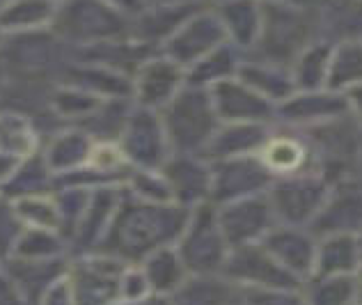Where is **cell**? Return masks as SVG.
<instances>
[{"label": "cell", "mask_w": 362, "mask_h": 305, "mask_svg": "<svg viewBox=\"0 0 362 305\" xmlns=\"http://www.w3.org/2000/svg\"><path fill=\"white\" fill-rule=\"evenodd\" d=\"M179 255L190 275H221L230 255V243L218 223V209L199 205L190 214L186 230L181 234Z\"/></svg>", "instance_id": "1"}, {"label": "cell", "mask_w": 362, "mask_h": 305, "mask_svg": "<svg viewBox=\"0 0 362 305\" xmlns=\"http://www.w3.org/2000/svg\"><path fill=\"white\" fill-rule=\"evenodd\" d=\"M328 179L319 173H296L287 177L273 179V184L266 190L275 221L280 225L305 227L314 221L319 209L330 195Z\"/></svg>", "instance_id": "2"}, {"label": "cell", "mask_w": 362, "mask_h": 305, "mask_svg": "<svg viewBox=\"0 0 362 305\" xmlns=\"http://www.w3.org/2000/svg\"><path fill=\"white\" fill-rule=\"evenodd\" d=\"M221 275L241 289H300L303 282L284 271L271 253L257 243L230 248Z\"/></svg>", "instance_id": "3"}, {"label": "cell", "mask_w": 362, "mask_h": 305, "mask_svg": "<svg viewBox=\"0 0 362 305\" xmlns=\"http://www.w3.org/2000/svg\"><path fill=\"white\" fill-rule=\"evenodd\" d=\"M221 127L209 88L190 90L175 99L168 120V138L184 149H206L209 140Z\"/></svg>", "instance_id": "4"}, {"label": "cell", "mask_w": 362, "mask_h": 305, "mask_svg": "<svg viewBox=\"0 0 362 305\" xmlns=\"http://www.w3.org/2000/svg\"><path fill=\"white\" fill-rule=\"evenodd\" d=\"M218 223H221V230L230 248L262 241L278 225L266 193L221 205V209H218Z\"/></svg>", "instance_id": "5"}, {"label": "cell", "mask_w": 362, "mask_h": 305, "mask_svg": "<svg viewBox=\"0 0 362 305\" xmlns=\"http://www.w3.org/2000/svg\"><path fill=\"white\" fill-rule=\"evenodd\" d=\"M273 179L275 177L266 170L257 154L223 159L216 161V168L211 170V197L225 205L241 197L259 195L269 190Z\"/></svg>", "instance_id": "6"}, {"label": "cell", "mask_w": 362, "mask_h": 305, "mask_svg": "<svg viewBox=\"0 0 362 305\" xmlns=\"http://www.w3.org/2000/svg\"><path fill=\"white\" fill-rule=\"evenodd\" d=\"M216 115L221 124H241L255 122L266 124L275 115V103H271L259 92H255L250 85L241 79H227L209 88Z\"/></svg>", "instance_id": "7"}, {"label": "cell", "mask_w": 362, "mask_h": 305, "mask_svg": "<svg viewBox=\"0 0 362 305\" xmlns=\"http://www.w3.org/2000/svg\"><path fill=\"white\" fill-rule=\"evenodd\" d=\"M317 236L305 227L293 225H275L273 230L262 239V246L271 253L284 271L296 275L305 282L314 273V262H317Z\"/></svg>", "instance_id": "8"}, {"label": "cell", "mask_w": 362, "mask_h": 305, "mask_svg": "<svg viewBox=\"0 0 362 305\" xmlns=\"http://www.w3.org/2000/svg\"><path fill=\"white\" fill-rule=\"evenodd\" d=\"M349 101L346 94L332 90H296L289 99L275 106V115L289 124H330L346 117Z\"/></svg>", "instance_id": "9"}, {"label": "cell", "mask_w": 362, "mask_h": 305, "mask_svg": "<svg viewBox=\"0 0 362 305\" xmlns=\"http://www.w3.org/2000/svg\"><path fill=\"white\" fill-rule=\"evenodd\" d=\"M362 230V193L358 188L330 190L326 202L310 223V232L321 239L328 234H358Z\"/></svg>", "instance_id": "10"}, {"label": "cell", "mask_w": 362, "mask_h": 305, "mask_svg": "<svg viewBox=\"0 0 362 305\" xmlns=\"http://www.w3.org/2000/svg\"><path fill=\"white\" fill-rule=\"evenodd\" d=\"M223 44H227V33L218 12L197 14L177 35V60L195 64Z\"/></svg>", "instance_id": "11"}, {"label": "cell", "mask_w": 362, "mask_h": 305, "mask_svg": "<svg viewBox=\"0 0 362 305\" xmlns=\"http://www.w3.org/2000/svg\"><path fill=\"white\" fill-rule=\"evenodd\" d=\"M269 140L266 124L241 122V124H223L209 140L204 151H209L216 161L234 159V156H250L262 149L264 142Z\"/></svg>", "instance_id": "12"}, {"label": "cell", "mask_w": 362, "mask_h": 305, "mask_svg": "<svg viewBox=\"0 0 362 305\" xmlns=\"http://www.w3.org/2000/svg\"><path fill=\"white\" fill-rule=\"evenodd\" d=\"M227 42L241 51H252L262 33V0H227L218 9Z\"/></svg>", "instance_id": "13"}, {"label": "cell", "mask_w": 362, "mask_h": 305, "mask_svg": "<svg viewBox=\"0 0 362 305\" xmlns=\"http://www.w3.org/2000/svg\"><path fill=\"white\" fill-rule=\"evenodd\" d=\"M360 271L356 234H328L317 241V262L312 275H344Z\"/></svg>", "instance_id": "14"}, {"label": "cell", "mask_w": 362, "mask_h": 305, "mask_svg": "<svg viewBox=\"0 0 362 305\" xmlns=\"http://www.w3.org/2000/svg\"><path fill=\"white\" fill-rule=\"evenodd\" d=\"M362 85V40L332 44L326 90L346 94Z\"/></svg>", "instance_id": "15"}, {"label": "cell", "mask_w": 362, "mask_h": 305, "mask_svg": "<svg viewBox=\"0 0 362 305\" xmlns=\"http://www.w3.org/2000/svg\"><path fill=\"white\" fill-rule=\"evenodd\" d=\"M303 294L310 305H354L360 297L358 273L310 275L303 282Z\"/></svg>", "instance_id": "16"}, {"label": "cell", "mask_w": 362, "mask_h": 305, "mask_svg": "<svg viewBox=\"0 0 362 305\" xmlns=\"http://www.w3.org/2000/svg\"><path fill=\"white\" fill-rule=\"evenodd\" d=\"M257 156L262 159L266 170L278 179L303 173V166L308 161V149L303 147L300 140L291 136H269L262 149L257 151Z\"/></svg>", "instance_id": "17"}, {"label": "cell", "mask_w": 362, "mask_h": 305, "mask_svg": "<svg viewBox=\"0 0 362 305\" xmlns=\"http://www.w3.org/2000/svg\"><path fill=\"white\" fill-rule=\"evenodd\" d=\"M142 271L147 275L151 292L170 294V297L184 287V282L190 275L184 260H181L179 251H170V248L151 253L147 264L142 266Z\"/></svg>", "instance_id": "18"}, {"label": "cell", "mask_w": 362, "mask_h": 305, "mask_svg": "<svg viewBox=\"0 0 362 305\" xmlns=\"http://www.w3.org/2000/svg\"><path fill=\"white\" fill-rule=\"evenodd\" d=\"M332 44L328 42H312L308 49L291 64V76L296 83V90H323L328 79Z\"/></svg>", "instance_id": "19"}, {"label": "cell", "mask_w": 362, "mask_h": 305, "mask_svg": "<svg viewBox=\"0 0 362 305\" xmlns=\"http://www.w3.org/2000/svg\"><path fill=\"white\" fill-rule=\"evenodd\" d=\"M170 193H184L188 202H202L211 195V170L195 161H184L173 170Z\"/></svg>", "instance_id": "20"}, {"label": "cell", "mask_w": 362, "mask_h": 305, "mask_svg": "<svg viewBox=\"0 0 362 305\" xmlns=\"http://www.w3.org/2000/svg\"><path fill=\"white\" fill-rule=\"evenodd\" d=\"M179 85V69L170 62L165 67H149L140 79V97L147 103L173 101Z\"/></svg>", "instance_id": "21"}, {"label": "cell", "mask_w": 362, "mask_h": 305, "mask_svg": "<svg viewBox=\"0 0 362 305\" xmlns=\"http://www.w3.org/2000/svg\"><path fill=\"white\" fill-rule=\"evenodd\" d=\"M243 305H310L300 289H241Z\"/></svg>", "instance_id": "22"}, {"label": "cell", "mask_w": 362, "mask_h": 305, "mask_svg": "<svg viewBox=\"0 0 362 305\" xmlns=\"http://www.w3.org/2000/svg\"><path fill=\"white\" fill-rule=\"evenodd\" d=\"M346 101H349V113H354L356 120L362 124V85L346 92Z\"/></svg>", "instance_id": "23"}, {"label": "cell", "mask_w": 362, "mask_h": 305, "mask_svg": "<svg viewBox=\"0 0 362 305\" xmlns=\"http://www.w3.org/2000/svg\"><path fill=\"white\" fill-rule=\"evenodd\" d=\"M129 305H175V301H173V297L168 299V294L151 292V294H147V297H142L138 301H129Z\"/></svg>", "instance_id": "24"}, {"label": "cell", "mask_w": 362, "mask_h": 305, "mask_svg": "<svg viewBox=\"0 0 362 305\" xmlns=\"http://www.w3.org/2000/svg\"><path fill=\"white\" fill-rule=\"evenodd\" d=\"M354 305H360V303H354Z\"/></svg>", "instance_id": "25"}]
</instances>
